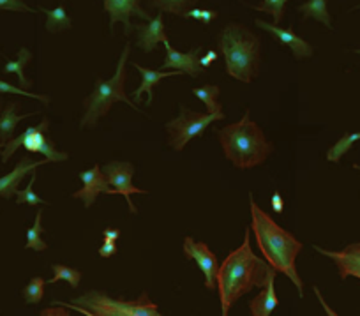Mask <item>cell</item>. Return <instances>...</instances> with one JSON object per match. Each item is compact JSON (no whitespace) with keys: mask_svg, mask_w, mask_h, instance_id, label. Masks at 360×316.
<instances>
[{"mask_svg":"<svg viewBox=\"0 0 360 316\" xmlns=\"http://www.w3.org/2000/svg\"><path fill=\"white\" fill-rule=\"evenodd\" d=\"M269 267L266 260L258 258L252 253L248 228L240 248L231 251L217 270V290H219L223 316H228L231 305L238 298L255 288L265 286Z\"/></svg>","mask_w":360,"mask_h":316,"instance_id":"cell-1","label":"cell"},{"mask_svg":"<svg viewBox=\"0 0 360 316\" xmlns=\"http://www.w3.org/2000/svg\"><path fill=\"white\" fill-rule=\"evenodd\" d=\"M249 205H251V228L255 232L259 251L263 253L270 267H274L278 272L285 274L295 284L299 297L302 298L304 283L295 267V258L302 251V244L292 234L283 230L265 210H262L256 205L252 193H249Z\"/></svg>","mask_w":360,"mask_h":316,"instance_id":"cell-2","label":"cell"},{"mask_svg":"<svg viewBox=\"0 0 360 316\" xmlns=\"http://www.w3.org/2000/svg\"><path fill=\"white\" fill-rule=\"evenodd\" d=\"M224 156L233 163L237 168L249 170L262 165L272 154V144L265 140L256 122L251 120V112L245 110V115L240 122L230 124L217 131Z\"/></svg>","mask_w":360,"mask_h":316,"instance_id":"cell-3","label":"cell"},{"mask_svg":"<svg viewBox=\"0 0 360 316\" xmlns=\"http://www.w3.org/2000/svg\"><path fill=\"white\" fill-rule=\"evenodd\" d=\"M219 50L226 61L228 75L249 83L259 68V39L245 27L230 23L219 36Z\"/></svg>","mask_w":360,"mask_h":316,"instance_id":"cell-4","label":"cell"},{"mask_svg":"<svg viewBox=\"0 0 360 316\" xmlns=\"http://www.w3.org/2000/svg\"><path fill=\"white\" fill-rule=\"evenodd\" d=\"M131 44H126L122 55H120L119 65H117V72L113 78L110 80H101L96 78V87L92 90L89 97L83 101V106H85V115L79 120V126L82 127H94L98 126V120L103 115L110 112V108L113 106V103L117 101H124L134 110V112H140L136 104L126 96V90H124V82H126V62L129 57Z\"/></svg>","mask_w":360,"mask_h":316,"instance_id":"cell-5","label":"cell"},{"mask_svg":"<svg viewBox=\"0 0 360 316\" xmlns=\"http://www.w3.org/2000/svg\"><path fill=\"white\" fill-rule=\"evenodd\" d=\"M55 305L75 309L89 316H159L158 305L148 298V295L141 293L136 301H124V298H112L103 291H86L82 297H76L71 302H53Z\"/></svg>","mask_w":360,"mask_h":316,"instance_id":"cell-6","label":"cell"},{"mask_svg":"<svg viewBox=\"0 0 360 316\" xmlns=\"http://www.w3.org/2000/svg\"><path fill=\"white\" fill-rule=\"evenodd\" d=\"M224 117L226 115H224L223 110L214 113H198L186 108L184 104H180L179 117L166 124V129H168L169 133L168 144L172 145L176 152H180L189 141L195 140L196 137H202L203 131H205L210 124L217 122V120H223Z\"/></svg>","mask_w":360,"mask_h":316,"instance_id":"cell-7","label":"cell"},{"mask_svg":"<svg viewBox=\"0 0 360 316\" xmlns=\"http://www.w3.org/2000/svg\"><path fill=\"white\" fill-rule=\"evenodd\" d=\"M103 173H105L106 180H108L110 186H113V189L117 191V194H122L127 200L129 205L131 214H136V207L131 201V194H147V191L138 189L133 184V175H134V166L131 163L124 161H112L108 165L103 166Z\"/></svg>","mask_w":360,"mask_h":316,"instance_id":"cell-8","label":"cell"},{"mask_svg":"<svg viewBox=\"0 0 360 316\" xmlns=\"http://www.w3.org/2000/svg\"><path fill=\"white\" fill-rule=\"evenodd\" d=\"M184 255L186 258L195 260L198 267L202 269L203 276H205V288L214 291L217 288V270H219V263H217L216 255L209 249V246L203 242H196L193 237H186L184 241Z\"/></svg>","mask_w":360,"mask_h":316,"instance_id":"cell-9","label":"cell"},{"mask_svg":"<svg viewBox=\"0 0 360 316\" xmlns=\"http://www.w3.org/2000/svg\"><path fill=\"white\" fill-rule=\"evenodd\" d=\"M79 180L83 182L82 189L76 191L72 194V198H78V200L83 201L86 208L92 207V203L96 201V198L99 194H108V196H113L117 194L115 189H112L106 180L105 173H103L101 166H92L90 170H85V172H79Z\"/></svg>","mask_w":360,"mask_h":316,"instance_id":"cell-10","label":"cell"},{"mask_svg":"<svg viewBox=\"0 0 360 316\" xmlns=\"http://www.w3.org/2000/svg\"><path fill=\"white\" fill-rule=\"evenodd\" d=\"M314 251L321 253L323 256L330 258L339 270V277L342 281L348 277H356L360 279V242L346 246L342 251H328V249L314 246Z\"/></svg>","mask_w":360,"mask_h":316,"instance_id":"cell-11","label":"cell"},{"mask_svg":"<svg viewBox=\"0 0 360 316\" xmlns=\"http://www.w3.org/2000/svg\"><path fill=\"white\" fill-rule=\"evenodd\" d=\"M48 126H50L48 119H43V122H41L39 126H34V127H29V129H25L27 137H25V141H23V147H25L29 152H39V154H44L48 161L51 163L65 161V159H69V154L55 151L50 138L46 137Z\"/></svg>","mask_w":360,"mask_h":316,"instance_id":"cell-12","label":"cell"},{"mask_svg":"<svg viewBox=\"0 0 360 316\" xmlns=\"http://www.w3.org/2000/svg\"><path fill=\"white\" fill-rule=\"evenodd\" d=\"M162 44H165L166 48V61L165 64L161 65L162 71H166V69H180L182 72H186V75L189 76H200L203 72V68L202 64H200V53L203 51V48H195V50L188 51V53H180V51H176L175 48L169 44V39L166 37L165 41H162Z\"/></svg>","mask_w":360,"mask_h":316,"instance_id":"cell-13","label":"cell"},{"mask_svg":"<svg viewBox=\"0 0 360 316\" xmlns=\"http://www.w3.org/2000/svg\"><path fill=\"white\" fill-rule=\"evenodd\" d=\"M105 9L110 15V30L117 22H122L126 25V34L133 30L131 25V16H140L145 22H150V16L141 9L140 0H105Z\"/></svg>","mask_w":360,"mask_h":316,"instance_id":"cell-14","label":"cell"},{"mask_svg":"<svg viewBox=\"0 0 360 316\" xmlns=\"http://www.w3.org/2000/svg\"><path fill=\"white\" fill-rule=\"evenodd\" d=\"M255 23L259 27V29H263V30H266V32L272 34V36H274L279 43L290 46V50L293 51V55H295L297 58H309L311 55H313V46H311L307 41H304L302 37L297 36L293 30L281 29V27H278L276 23L272 25V23L263 22V20H256Z\"/></svg>","mask_w":360,"mask_h":316,"instance_id":"cell-15","label":"cell"},{"mask_svg":"<svg viewBox=\"0 0 360 316\" xmlns=\"http://www.w3.org/2000/svg\"><path fill=\"white\" fill-rule=\"evenodd\" d=\"M276 274L278 270L274 267H269V272H266V281L265 286L262 288L259 295H256L251 302H249V309H251L252 316H270L274 312V309L278 308L279 298L276 295Z\"/></svg>","mask_w":360,"mask_h":316,"instance_id":"cell-16","label":"cell"},{"mask_svg":"<svg viewBox=\"0 0 360 316\" xmlns=\"http://www.w3.org/2000/svg\"><path fill=\"white\" fill-rule=\"evenodd\" d=\"M46 163L48 159H43V161H32L29 156L23 158L11 173H8L6 177H0V196H4V198L16 196L18 184L22 182L23 177H25L27 173H32L34 170H37L39 166L46 165Z\"/></svg>","mask_w":360,"mask_h":316,"instance_id":"cell-17","label":"cell"},{"mask_svg":"<svg viewBox=\"0 0 360 316\" xmlns=\"http://www.w3.org/2000/svg\"><path fill=\"white\" fill-rule=\"evenodd\" d=\"M138 41L136 46H140L143 51H152L155 50L159 43L166 39L165 34V25H162V13H159L155 18H152L147 25H138Z\"/></svg>","mask_w":360,"mask_h":316,"instance_id":"cell-18","label":"cell"},{"mask_svg":"<svg viewBox=\"0 0 360 316\" xmlns=\"http://www.w3.org/2000/svg\"><path fill=\"white\" fill-rule=\"evenodd\" d=\"M133 68L136 69L138 72H140L141 76H143V82H141V87H138L136 90L133 92V99L134 101H140L141 94L147 92V106H150L152 104V99H154V92H152V89H154L155 85H158L161 80L165 78H169V76H179V75H184V72L180 71V69H175V71H150V69L143 68V65L140 64H133Z\"/></svg>","mask_w":360,"mask_h":316,"instance_id":"cell-19","label":"cell"},{"mask_svg":"<svg viewBox=\"0 0 360 316\" xmlns=\"http://www.w3.org/2000/svg\"><path fill=\"white\" fill-rule=\"evenodd\" d=\"M16 103H9L6 106V110L2 112V117H0V141H6L8 144L9 140H13L15 137L16 126L22 122L27 117L34 115V113H27V115H16Z\"/></svg>","mask_w":360,"mask_h":316,"instance_id":"cell-20","label":"cell"},{"mask_svg":"<svg viewBox=\"0 0 360 316\" xmlns=\"http://www.w3.org/2000/svg\"><path fill=\"white\" fill-rule=\"evenodd\" d=\"M299 11L302 13L304 18H313L316 22L323 23L327 29H332L330 15L327 9V0H307L306 4L299 6Z\"/></svg>","mask_w":360,"mask_h":316,"instance_id":"cell-21","label":"cell"},{"mask_svg":"<svg viewBox=\"0 0 360 316\" xmlns=\"http://www.w3.org/2000/svg\"><path fill=\"white\" fill-rule=\"evenodd\" d=\"M46 13V29L48 32H62V30L71 29V18H69L68 11L64 6H58L55 9H43Z\"/></svg>","mask_w":360,"mask_h":316,"instance_id":"cell-22","label":"cell"},{"mask_svg":"<svg viewBox=\"0 0 360 316\" xmlns=\"http://www.w3.org/2000/svg\"><path fill=\"white\" fill-rule=\"evenodd\" d=\"M30 58H32L30 51L25 50V48H22L18 53V58H16V61H9L8 64L4 65V72H15V75H18L20 85H22V89H25V90L32 85V82H30V80H27L25 72H23V69H25L27 62H29Z\"/></svg>","mask_w":360,"mask_h":316,"instance_id":"cell-23","label":"cell"},{"mask_svg":"<svg viewBox=\"0 0 360 316\" xmlns=\"http://www.w3.org/2000/svg\"><path fill=\"white\" fill-rule=\"evenodd\" d=\"M41 217H43V210H39V213H37L36 221H34L32 228H29V230H27L25 248L32 249V251H37V253L46 251V249H48L46 242L41 239V235L44 234V228H43V225H41Z\"/></svg>","mask_w":360,"mask_h":316,"instance_id":"cell-24","label":"cell"},{"mask_svg":"<svg viewBox=\"0 0 360 316\" xmlns=\"http://www.w3.org/2000/svg\"><path fill=\"white\" fill-rule=\"evenodd\" d=\"M360 140V133H346L341 140L335 141V145H332L327 152V159L330 163H339L345 154H348L349 148L353 147V144Z\"/></svg>","mask_w":360,"mask_h":316,"instance_id":"cell-25","label":"cell"},{"mask_svg":"<svg viewBox=\"0 0 360 316\" xmlns=\"http://www.w3.org/2000/svg\"><path fill=\"white\" fill-rule=\"evenodd\" d=\"M193 94H195L196 97H200V99L205 103L207 112H209V113H214V112H219V110H223V106H221L219 101H217V97H219V89H217L216 85L198 87V89H193Z\"/></svg>","mask_w":360,"mask_h":316,"instance_id":"cell-26","label":"cell"},{"mask_svg":"<svg viewBox=\"0 0 360 316\" xmlns=\"http://www.w3.org/2000/svg\"><path fill=\"white\" fill-rule=\"evenodd\" d=\"M51 269H53V277H51V279H48L46 283L53 284V283H58V281H68L72 288H78L79 281H82V272H79V270L71 269V267L60 265V263H55V265H51Z\"/></svg>","mask_w":360,"mask_h":316,"instance_id":"cell-27","label":"cell"},{"mask_svg":"<svg viewBox=\"0 0 360 316\" xmlns=\"http://www.w3.org/2000/svg\"><path fill=\"white\" fill-rule=\"evenodd\" d=\"M44 284H46V281H44L43 277H32V279H30V283L27 284L22 291L27 304H39V302L43 301Z\"/></svg>","mask_w":360,"mask_h":316,"instance_id":"cell-28","label":"cell"},{"mask_svg":"<svg viewBox=\"0 0 360 316\" xmlns=\"http://www.w3.org/2000/svg\"><path fill=\"white\" fill-rule=\"evenodd\" d=\"M37 175H36V170L32 172V179H30L29 186L25 187L23 191H16V203L18 205H29V207H37V205H46V201L43 198L37 196L34 193V182H36Z\"/></svg>","mask_w":360,"mask_h":316,"instance_id":"cell-29","label":"cell"},{"mask_svg":"<svg viewBox=\"0 0 360 316\" xmlns=\"http://www.w3.org/2000/svg\"><path fill=\"white\" fill-rule=\"evenodd\" d=\"M150 2L161 11L173 13V15H184L193 0H150Z\"/></svg>","mask_w":360,"mask_h":316,"instance_id":"cell-30","label":"cell"},{"mask_svg":"<svg viewBox=\"0 0 360 316\" xmlns=\"http://www.w3.org/2000/svg\"><path fill=\"white\" fill-rule=\"evenodd\" d=\"M290 0H262V6H255L256 11H266L272 15L274 23L278 25L283 18V11H285V6L288 4Z\"/></svg>","mask_w":360,"mask_h":316,"instance_id":"cell-31","label":"cell"},{"mask_svg":"<svg viewBox=\"0 0 360 316\" xmlns=\"http://www.w3.org/2000/svg\"><path fill=\"white\" fill-rule=\"evenodd\" d=\"M0 94H16V96H25V97H32V99H39L41 103L48 104L50 103V97L48 96H39V94H32L25 89H18V87L11 85L8 82H2L0 80Z\"/></svg>","mask_w":360,"mask_h":316,"instance_id":"cell-32","label":"cell"},{"mask_svg":"<svg viewBox=\"0 0 360 316\" xmlns=\"http://www.w3.org/2000/svg\"><path fill=\"white\" fill-rule=\"evenodd\" d=\"M182 16H186V18L196 20V22H200L202 25H209L212 20L217 18V13L216 11H207V9H191V11H186Z\"/></svg>","mask_w":360,"mask_h":316,"instance_id":"cell-33","label":"cell"},{"mask_svg":"<svg viewBox=\"0 0 360 316\" xmlns=\"http://www.w3.org/2000/svg\"><path fill=\"white\" fill-rule=\"evenodd\" d=\"M0 9H11V11H32L22 0H0Z\"/></svg>","mask_w":360,"mask_h":316,"instance_id":"cell-34","label":"cell"},{"mask_svg":"<svg viewBox=\"0 0 360 316\" xmlns=\"http://www.w3.org/2000/svg\"><path fill=\"white\" fill-rule=\"evenodd\" d=\"M270 205H272V210H274V213H278V214H281L283 210H285V200H283L281 193H279L278 189H276L274 194H272Z\"/></svg>","mask_w":360,"mask_h":316,"instance_id":"cell-35","label":"cell"},{"mask_svg":"<svg viewBox=\"0 0 360 316\" xmlns=\"http://www.w3.org/2000/svg\"><path fill=\"white\" fill-rule=\"evenodd\" d=\"M117 253V242H105V244L99 248V255L103 256V258H110V256H113Z\"/></svg>","mask_w":360,"mask_h":316,"instance_id":"cell-36","label":"cell"},{"mask_svg":"<svg viewBox=\"0 0 360 316\" xmlns=\"http://www.w3.org/2000/svg\"><path fill=\"white\" fill-rule=\"evenodd\" d=\"M103 237H105V242H117V239L120 237V228H106L103 232Z\"/></svg>","mask_w":360,"mask_h":316,"instance_id":"cell-37","label":"cell"},{"mask_svg":"<svg viewBox=\"0 0 360 316\" xmlns=\"http://www.w3.org/2000/svg\"><path fill=\"white\" fill-rule=\"evenodd\" d=\"M216 58H217L216 51H209V53H207L205 57L200 58V64H202V68L205 69V68H209V65H212L214 62H216Z\"/></svg>","mask_w":360,"mask_h":316,"instance_id":"cell-38","label":"cell"},{"mask_svg":"<svg viewBox=\"0 0 360 316\" xmlns=\"http://www.w3.org/2000/svg\"><path fill=\"white\" fill-rule=\"evenodd\" d=\"M4 147H6V141H0V151H2Z\"/></svg>","mask_w":360,"mask_h":316,"instance_id":"cell-39","label":"cell"},{"mask_svg":"<svg viewBox=\"0 0 360 316\" xmlns=\"http://www.w3.org/2000/svg\"><path fill=\"white\" fill-rule=\"evenodd\" d=\"M353 168H355V170H360V165H353Z\"/></svg>","mask_w":360,"mask_h":316,"instance_id":"cell-40","label":"cell"},{"mask_svg":"<svg viewBox=\"0 0 360 316\" xmlns=\"http://www.w3.org/2000/svg\"><path fill=\"white\" fill-rule=\"evenodd\" d=\"M353 51H355V53H356V55H360V50H353Z\"/></svg>","mask_w":360,"mask_h":316,"instance_id":"cell-41","label":"cell"},{"mask_svg":"<svg viewBox=\"0 0 360 316\" xmlns=\"http://www.w3.org/2000/svg\"><path fill=\"white\" fill-rule=\"evenodd\" d=\"M356 8H359V9H360V6H356Z\"/></svg>","mask_w":360,"mask_h":316,"instance_id":"cell-42","label":"cell"}]
</instances>
